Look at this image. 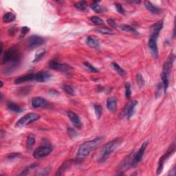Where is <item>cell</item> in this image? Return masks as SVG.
Wrapping results in <instances>:
<instances>
[{
	"mask_svg": "<svg viewBox=\"0 0 176 176\" xmlns=\"http://www.w3.org/2000/svg\"><path fill=\"white\" fill-rule=\"evenodd\" d=\"M49 67L57 71H61L63 72H67L71 70V67L69 65L65 64H61L56 61H51L48 63Z\"/></svg>",
	"mask_w": 176,
	"mask_h": 176,
	"instance_id": "9c48e42d",
	"label": "cell"
},
{
	"mask_svg": "<svg viewBox=\"0 0 176 176\" xmlns=\"http://www.w3.org/2000/svg\"><path fill=\"white\" fill-rule=\"evenodd\" d=\"M15 32H16V28L15 26L11 27V28L8 30V34L9 35H11V36H13V35L15 34Z\"/></svg>",
	"mask_w": 176,
	"mask_h": 176,
	"instance_id": "60d3db41",
	"label": "cell"
},
{
	"mask_svg": "<svg viewBox=\"0 0 176 176\" xmlns=\"http://www.w3.org/2000/svg\"><path fill=\"white\" fill-rule=\"evenodd\" d=\"M36 142V136L34 134H30L27 137L26 147L27 149L31 150Z\"/></svg>",
	"mask_w": 176,
	"mask_h": 176,
	"instance_id": "d6986e66",
	"label": "cell"
},
{
	"mask_svg": "<svg viewBox=\"0 0 176 176\" xmlns=\"http://www.w3.org/2000/svg\"><path fill=\"white\" fill-rule=\"evenodd\" d=\"M7 107L8 108V109L11 110L12 112H14L15 113H21L22 112V109L18 105L15 103L13 102H8L7 103Z\"/></svg>",
	"mask_w": 176,
	"mask_h": 176,
	"instance_id": "44dd1931",
	"label": "cell"
},
{
	"mask_svg": "<svg viewBox=\"0 0 176 176\" xmlns=\"http://www.w3.org/2000/svg\"><path fill=\"white\" fill-rule=\"evenodd\" d=\"M83 65L85 66V67H87V68L90 70L91 72H94V73H97L99 72V70L96 69V67L93 66L91 64H90V63L88 62H85L83 63Z\"/></svg>",
	"mask_w": 176,
	"mask_h": 176,
	"instance_id": "d6a6232c",
	"label": "cell"
},
{
	"mask_svg": "<svg viewBox=\"0 0 176 176\" xmlns=\"http://www.w3.org/2000/svg\"><path fill=\"white\" fill-rule=\"evenodd\" d=\"M145 6L146 7V8L153 14H159L161 12V10L159 8L155 6L152 2H150L149 1L145 2Z\"/></svg>",
	"mask_w": 176,
	"mask_h": 176,
	"instance_id": "e0dca14e",
	"label": "cell"
},
{
	"mask_svg": "<svg viewBox=\"0 0 176 176\" xmlns=\"http://www.w3.org/2000/svg\"><path fill=\"white\" fill-rule=\"evenodd\" d=\"M67 115L68 116L70 121L72 122V124L74 125L75 127L78 128H80L82 127V122L80 120V118L76 113L72 111H68L67 112Z\"/></svg>",
	"mask_w": 176,
	"mask_h": 176,
	"instance_id": "4fadbf2b",
	"label": "cell"
},
{
	"mask_svg": "<svg viewBox=\"0 0 176 176\" xmlns=\"http://www.w3.org/2000/svg\"><path fill=\"white\" fill-rule=\"evenodd\" d=\"M40 119V116L35 113H28V114L24 116L21 117L18 121L15 124L16 127H24L25 126H27L30 124H31L34 121H36L38 119Z\"/></svg>",
	"mask_w": 176,
	"mask_h": 176,
	"instance_id": "8992f818",
	"label": "cell"
},
{
	"mask_svg": "<svg viewBox=\"0 0 176 176\" xmlns=\"http://www.w3.org/2000/svg\"><path fill=\"white\" fill-rule=\"evenodd\" d=\"M123 140L122 138H116L105 145L101 150L99 157V162H104L106 161L112 153L122 144Z\"/></svg>",
	"mask_w": 176,
	"mask_h": 176,
	"instance_id": "277c9868",
	"label": "cell"
},
{
	"mask_svg": "<svg viewBox=\"0 0 176 176\" xmlns=\"http://www.w3.org/2000/svg\"><path fill=\"white\" fill-rule=\"evenodd\" d=\"M32 80L36 81V74H28L24 75L15 80L14 83L15 84H20L25 82L32 81Z\"/></svg>",
	"mask_w": 176,
	"mask_h": 176,
	"instance_id": "5bb4252c",
	"label": "cell"
},
{
	"mask_svg": "<svg viewBox=\"0 0 176 176\" xmlns=\"http://www.w3.org/2000/svg\"><path fill=\"white\" fill-rule=\"evenodd\" d=\"M114 6H115V8H116L117 11L119 12V13L121 14V15H125V10H124V8H123V7L121 4H119V3H115Z\"/></svg>",
	"mask_w": 176,
	"mask_h": 176,
	"instance_id": "d590c367",
	"label": "cell"
},
{
	"mask_svg": "<svg viewBox=\"0 0 176 176\" xmlns=\"http://www.w3.org/2000/svg\"><path fill=\"white\" fill-rule=\"evenodd\" d=\"M94 107L95 114H96L97 119H100V117H101L102 114H103V108L101 107V105H100L99 104H95L94 105Z\"/></svg>",
	"mask_w": 176,
	"mask_h": 176,
	"instance_id": "f1b7e54d",
	"label": "cell"
},
{
	"mask_svg": "<svg viewBox=\"0 0 176 176\" xmlns=\"http://www.w3.org/2000/svg\"><path fill=\"white\" fill-rule=\"evenodd\" d=\"M161 77H162V83L163 85V90H164L165 93H166L167 90V88L169 84V75L166 74V73L162 72L161 74Z\"/></svg>",
	"mask_w": 176,
	"mask_h": 176,
	"instance_id": "ffe728a7",
	"label": "cell"
},
{
	"mask_svg": "<svg viewBox=\"0 0 176 176\" xmlns=\"http://www.w3.org/2000/svg\"><path fill=\"white\" fill-rule=\"evenodd\" d=\"M163 89V85L162 83H160L158 84V87H157V90H156V92H155V95H156V98L160 97L161 96V93H162Z\"/></svg>",
	"mask_w": 176,
	"mask_h": 176,
	"instance_id": "8d00e7d4",
	"label": "cell"
},
{
	"mask_svg": "<svg viewBox=\"0 0 176 176\" xmlns=\"http://www.w3.org/2000/svg\"><path fill=\"white\" fill-rule=\"evenodd\" d=\"M103 140V138L100 136L83 143L82 145H80L78 150L77 158L79 160H82L89 156L92 151L99 147Z\"/></svg>",
	"mask_w": 176,
	"mask_h": 176,
	"instance_id": "7a4b0ae2",
	"label": "cell"
},
{
	"mask_svg": "<svg viewBox=\"0 0 176 176\" xmlns=\"http://www.w3.org/2000/svg\"><path fill=\"white\" fill-rule=\"evenodd\" d=\"M97 31L99 32L100 33H101L103 34H114V32L112 31L111 28H109L107 27H101V28H99L97 29Z\"/></svg>",
	"mask_w": 176,
	"mask_h": 176,
	"instance_id": "484cf974",
	"label": "cell"
},
{
	"mask_svg": "<svg viewBox=\"0 0 176 176\" xmlns=\"http://www.w3.org/2000/svg\"><path fill=\"white\" fill-rule=\"evenodd\" d=\"M86 44L90 47L96 50H98L100 47V43L99 40L91 36L88 37L86 39Z\"/></svg>",
	"mask_w": 176,
	"mask_h": 176,
	"instance_id": "2e32d148",
	"label": "cell"
},
{
	"mask_svg": "<svg viewBox=\"0 0 176 176\" xmlns=\"http://www.w3.org/2000/svg\"><path fill=\"white\" fill-rule=\"evenodd\" d=\"M112 66H113V67H114V69L118 73H119V74L120 75V76L125 77V75H126V72H125V70H123L119 64H116V63H115V62L112 63Z\"/></svg>",
	"mask_w": 176,
	"mask_h": 176,
	"instance_id": "4316f807",
	"label": "cell"
},
{
	"mask_svg": "<svg viewBox=\"0 0 176 176\" xmlns=\"http://www.w3.org/2000/svg\"><path fill=\"white\" fill-rule=\"evenodd\" d=\"M107 107L112 114H115L117 110V100L114 97L109 98L107 100Z\"/></svg>",
	"mask_w": 176,
	"mask_h": 176,
	"instance_id": "9a60e30c",
	"label": "cell"
},
{
	"mask_svg": "<svg viewBox=\"0 0 176 176\" xmlns=\"http://www.w3.org/2000/svg\"><path fill=\"white\" fill-rule=\"evenodd\" d=\"M67 132H68V134L70 135V136L72 137V138H74V135H77L76 132H75V131L73 129H71V128H70V129H68V131H67Z\"/></svg>",
	"mask_w": 176,
	"mask_h": 176,
	"instance_id": "ab89813d",
	"label": "cell"
},
{
	"mask_svg": "<svg viewBox=\"0 0 176 176\" xmlns=\"http://www.w3.org/2000/svg\"><path fill=\"white\" fill-rule=\"evenodd\" d=\"M45 42H46V40L43 37L38 36V35H32L28 39L26 45L29 48H34V47L41 46Z\"/></svg>",
	"mask_w": 176,
	"mask_h": 176,
	"instance_id": "ba28073f",
	"label": "cell"
},
{
	"mask_svg": "<svg viewBox=\"0 0 176 176\" xmlns=\"http://www.w3.org/2000/svg\"><path fill=\"white\" fill-rule=\"evenodd\" d=\"M91 8L96 13H103V12H105V8H103L102 6L99 5L98 2H92L91 4Z\"/></svg>",
	"mask_w": 176,
	"mask_h": 176,
	"instance_id": "7402d4cb",
	"label": "cell"
},
{
	"mask_svg": "<svg viewBox=\"0 0 176 176\" xmlns=\"http://www.w3.org/2000/svg\"><path fill=\"white\" fill-rule=\"evenodd\" d=\"M90 20L92 22L93 24L96 25V26H101L104 24L103 20L101 18H100L99 17L96 16H93L90 18Z\"/></svg>",
	"mask_w": 176,
	"mask_h": 176,
	"instance_id": "f546056e",
	"label": "cell"
},
{
	"mask_svg": "<svg viewBox=\"0 0 176 176\" xmlns=\"http://www.w3.org/2000/svg\"><path fill=\"white\" fill-rule=\"evenodd\" d=\"M46 50L45 49H41L38 50L36 52V54H35V57H34V59L33 60V62L34 63H37L40 60H41L43 57H44V55L46 54Z\"/></svg>",
	"mask_w": 176,
	"mask_h": 176,
	"instance_id": "cb8c5ba5",
	"label": "cell"
},
{
	"mask_svg": "<svg viewBox=\"0 0 176 176\" xmlns=\"http://www.w3.org/2000/svg\"><path fill=\"white\" fill-rule=\"evenodd\" d=\"M147 145L148 142H145L143 143L139 150H138V152L134 155V158H133V167H135L141 161L143 155L145 154L146 149H147Z\"/></svg>",
	"mask_w": 176,
	"mask_h": 176,
	"instance_id": "30bf717a",
	"label": "cell"
},
{
	"mask_svg": "<svg viewBox=\"0 0 176 176\" xmlns=\"http://www.w3.org/2000/svg\"><path fill=\"white\" fill-rule=\"evenodd\" d=\"M50 167H47L45 168L44 170H43L41 171V172L40 173H38V175H46L48 174V173L50 172Z\"/></svg>",
	"mask_w": 176,
	"mask_h": 176,
	"instance_id": "74e56055",
	"label": "cell"
},
{
	"mask_svg": "<svg viewBox=\"0 0 176 176\" xmlns=\"http://www.w3.org/2000/svg\"><path fill=\"white\" fill-rule=\"evenodd\" d=\"M32 107L33 108H40V107H47L49 106V103L46 99L42 97H34L32 100L31 103Z\"/></svg>",
	"mask_w": 176,
	"mask_h": 176,
	"instance_id": "8fae6325",
	"label": "cell"
},
{
	"mask_svg": "<svg viewBox=\"0 0 176 176\" xmlns=\"http://www.w3.org/2000/svg\"><path fill=\"white\" fill-rule=\"evenodd\" d=\"M120 29H122V31H124L125 32H132V33L134 34H138V32H137L136 30H135L134 28H133L132 26H129V25L127 24H123L120 26Z\"/></svg>",
	"mask_w": 176,
	"mask_h": 176,
	"instance_id": "d4e9b609",
	"label": "cell"
},
{
	"mask_svg": "<svg viewBox=\"0 0 176 176\" xmlns=\"http://www.w3.org/2000/svg\"><path fill=\"white\" fill-rule=\"evenodd\" d=\"M0 83H1V86H0V87H3V85H4V84H3V82L1 81V82H0Z\"/></svg>",
	"mask_w": 176,
	"mask_h": 176,
	"instance_id": "b9f144b4",
	"label": "cell"
},
{
	"mask_svg": "<svg viewBox=\"0 0 176 176\" xmlns=\"http://www.w3.org/2000/svg\"><path fill=\"white\" fill-rule=\"evenodd\" d=\"M30 31V28L29 27L27 26H24L21 28V33H20V36L19 38H23L25 36H26V34Z\"/></svg>",
	"mask_w": 176,
	"mask_h": 176,
	"instance_id": "e575fe53",
	"label": "cell"
},
{
	"mask_svg": "<svg viewBox=\"0 0 176 176\" xmlns=\"http://www.w3.org/2000/svg\"><path fill=\"white\" fill-rule=\"evenodd\" d=\"M132 95V90H131V85L129 83L125 84V97L127 99H130Z\"/></svg>",
	"mask_w": 176,
	"mask_h": 176,
	"instance_id": "836d02e7",
	"label": "cell"
},
{
	"mask_svg": "<svg viewBox=\"0 0 176 176\" xmlns=\"http://www.w3.org/2000/svg\"><path fill=\"white\" fill-rule=\"evenodd\" d=\"M16 17L12 12H6L3 17V21L4 23H11L15 20Z\"/></svg>",
	"mask_w": 176,
	"mask_h": 176,
	"instance_id": "603a6c76",
	"label": "cell"
},
{
	"mask_svg": "<svg viewBox=\"0 0 176 176\" xmlns=\"http://www.w3.org/2000/svg\"><path fill=\"white\" fill-rule=\"evenodd\" d=\"M21 59V54L16 46H12L4 52L2 58V65L6 66L4 72L11 73L18 66Z\"/></svg>",
	"mask_w": 176,
	"mask_h": 176,
	"instance_id": "6da1fadb",
	"label": "cell"
},
{
	"mask_svg": "<svg viewBox=\"0 0 176 176\" xmlns=\"http://www.w3.org/2000/svg\"><path fill=\"white\" fill-rule=\"evenodd\" d=\"M136 82H137V84L138 86H139L140 87H142L144 86V85H145V80L144 79H143V77L140 74H136Z\"/></svg>",
	"mask_w": 176,
	"mask_h": 176,
	"instance_id": "1f68e13d",
	"label": "cell"
},
{
	"mask_svg": "<svg viewBox=\"0 0 176 176\" xmlns=\"http://www.w3.org/2000/svg\"><path fill=\"white\" fill-rule=\"evenodd\" d=\"M175 143L173 142V144L170 146L167 152L161 156V158L159 159V161H158L157 168V175L161 174V173L162 172L163 168H164L165 162L167 160V159H168V158L171 156L173 153L175 152Z\"/></svg>",
	"mask_w": 176,
	"mask_h": 176,
	"instance_id": "5b68a950",
	"label": "cell"
},
{
	"mask_svg": "<svg viewBox=\"0 0 176 176\" xmlns=\"http://www.w3.org/2000/svg\"><path fill=\"white\" fill-rule=\"evenodd\" d=\"M63 90L67 93V94L70 95V96H74V90L73 88L69 85H63Z\"/></svg>",
	"mask_w": 176,
	"mask_h": 176,
	"instance_id": "4dcf8cb0",
	"label": "cell"
},
{
	"mask_svg": "<svg viewBox=\"0 0 176 176\" xmlns=\"http://www.w3.org/2000/svg\"><path fill=\"white\" fill-rule=\"evenodd\" d=\"M73 162V160H67V161H65V162L63 164L61 167H59V169L57 171V173H56V175H61L64 173V172L66 171L67 168H68L70 166L72 165Z\"/></svg>",
	"mask_w": 176,
	"mask_h": 176,
	"instance_id": "ac0fdd59",
	"label": "cell"
},
{
	"mask_svg": "<svg viewBox=\"0 0 176 176\" xmlns=\"http://www.w3.org/2000/svg\"><path fill=\"white\" fill-rule=\"evenodd\" d=\"M107 24L109 25L110 27H112V28H116V21H114V19H107Z\"/></svg>",
	"mask_w": 176,
	"mask_h": 176,
	"instance_id": "f35d334b",
	"label": "cell"
},
{
	"mask_svg": "<svg viewBox=\"0 0 176 176\" xmlns=\"http://www.w3.org/2000/svg\"><path fill=\"white\" fill-rule=\"evenodd\" d=\"M163 28V21H159L153 24L151 27L150 30V37L149 41H148V46L152 54H156L158 52V48L157 46V40L159 36L160 31Z\"/></svg>",
	"mask_w": 176,
	"mask_h": 176,
	"instance_id": "3957f363",
	"label": "cell"
},
{
	"mask_svg": "<svg viewBox=\"0 0 176 176\" xmlns=\"http://www.w3.org/2000/svg\"><path fill=\"white\" fill-rule=\"evenodd\" d=\"M138 105L137 100H133L126 106V109L123 110V116H126L127 119H130L134 113V109Z\"/></svg>",
	"mask_w": 176,
	"mask_h": 176,
	"instance_id": "7c38bea8",
	"label": "cell"
},
{
	"mask_svg": "<svg viewBox=\"0 0 176 176\" xmlns=\"http://www.w3.org/2000/svg\"><path fill=\"white\" fill-rule=\"evenodd\" d=\"M87 2H85L84 1L79 2L74 4V7L78 10H80V11H85L87 8Z\"/></svg>",
	"mask_w": 176,
	"mask_h": 176,
	"instance_id": "83f0119b",
	"label": "cell"
},
{
	"mask_svg": "<svg viewBox=\"0 0 176 176\" xmlns=\"http://www.w3.org/2000/svg\"><path fill=\"white\" fill-rule=\"evenodd\" d=\"M52 147L50 145H45L37 147L33 152V156L36 159H41L49 155L52 152Z\"/></svg>",
	"mask_w": 176,
	"mask_h": 176,
	"instance_id": "52a82bcc",
	"label": "cell"
}]
</instances>
